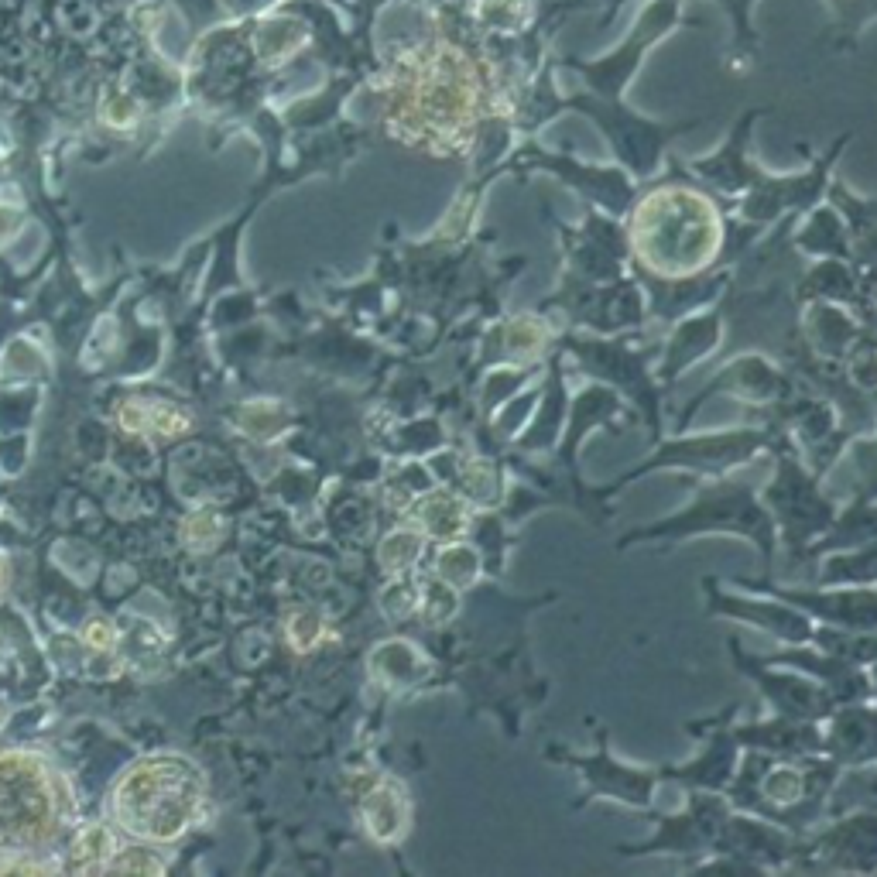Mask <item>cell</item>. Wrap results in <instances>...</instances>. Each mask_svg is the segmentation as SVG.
<instances>
[{
  "mask_svg": "<svg viewBox=\"0 0 877 877\" xmlns=\"http://www.w3.org/2000/svg\"><path fill=\"white\" fill-rule=\"evenodd\" d=\"M103 874H165V864L151 850H117Z\"/></svg>",
  "mask_w": 877,
  "mask_h": 877,
  "instance_id": "obj_11",
  "label": "cell"
},
{
  "mask_svg": "<svg viewBox=\"0 0 877 877\" xmlns=\"http://www.w3.org/2000/svg\"><path fill=\"white\" fill-rule=\"evenodd\" d=\"M220 535H223V528L213 514H196V518H189V525H185V542L199 552L213 549V545L220 542Z\"/></svg>",
  "mask_w": 877,
  "mask_h": 877,
  "instance_id": "obj_12",
  "label": "cell"
},
{
  "mask_svg": "<svg viewBox=\"0 0 877 877\" xmlns=\"http://www.w3.org/2000/svg\"><path fill=\"white\" fill-rule=\"evenodd\" d=\"M117 854V840L110 833V826L90 823L72 836V871L79 874H103L110 864V857Z\"/></svg>",
  "mask_w": 877,
  "mask_h": 877,
  "instance_id": "obj_8",
  "label": "cell"
},
{
  "mask_svg": "<svg viewBox=\"0 0 877 877\" xmlns=\"http://www.w3.org/2000/svg\"><path fill=\"white\" fill-rule=\"evenodd\" d=\"M110 802L124 833L148 843H172L196 826L206 795L199 771L189 761L175 754H155L120 778Z\"/></svg>",
  "mask_w": 877,
  "mask_h": 877,
  "instance_id": "obj_1",
  "label": "cell"
},
{
  "mask_svg": "<svg viewBox=\"0 0 877 877\" xmlns=\"http://www.w3.org/2000/svg\"><path fill=\"white\" fill-rule=\"evenodd\" d=\"M367 823L377 840H391L401 833V799H391L384 792H374L367 799Z\"/></svg>",
  "mask_w": 877,
  "mask_h": 877,
  "instance_id": "obj_9",
  "label": "cell"
},
{
  "mask_svg": "<svg viewBox=\"0 0 877 877\" xmlns=\"http://www.w3.org/2000/svg\"><path fill=\"white\" fill-rule=\"evenodd\" d=\"M552 758L583 768L586 782H590V795H614V799L631 802V806H648L651 788H655V775L614 764L607 751V740H600L597 758H576V754H552Z\"/></svg>",
  "mask_w": 877,
  "mask_h": 877,
  "instance_id": "obj_5",
  "label": "cell"
},
{
  "mask_svg": "<svg viewBox=\"0 0 877 877\" xmlns=\"http://www.w3.org/2000/svg\"><path fill=\"white\" fill-rule=\"evenodd\" d=\"M477 569H480L477 555H473V549H466V545H446L439 555V576L446 579L449 586L473 583Z\"/></svg>",
  "mask_w": 877,
  "mask_h": 877,
  "instance_id": "obj_10",
  "label": "cell"
},
{
  "mask_svg": "<svg viewBox=\"0 0 877 877\" xmlns=\"http://www.w3.org/2000/svg\"><path fill=\"white\" fill-rule=\"evenodd\" d=\"M764 439H768L764 432H723V436H706L693 442H669V446L658 449L648 463H641L631 477L655 470V466H696V470L703 473H720L723 466L744 463L751 453H758Z\"/></svg>",
  "mask_w": 877,
  "mask_h": 877,
  "instance_id": "obj_4",
  "label": "cell"
},
{
  "mask_svg": "<svg viewBox=\"0 0 877 877\" xmlns=\"http://www.w3.org/2000/svg\"><path fill=\"white\" fill-rule=\"evenodd\" d=\"M713 603H720L727 614L758 624L761 631H771L775 638L792 641V645H809V641H816V627L802 614H795L792 607H778V603H737L727 597H713Z\"/></svg>",
  "mask_w": 877,
  "mask_h": 877,
  "instance_id": "obj_6",
  "label": "cell"
},
{
  "mask_svg": "<svg viewBox=\"0 0 877 877\" xmlns=\"http://www.w3.org/2000/svg\"><path fill=\"white\" fill-rule=\"evenodd\" d=\"M83 641L96 651H107V648L117 645V631H114V624L103 621V617H90L83 627Z\"/></svg>",
  "mask_w": 877,
  "mask_h": 877,
  "instance_id": "obj_13",
  "label": "cell"
},
{
  "mask_svg": "<svg viewBox=\"0 0 877 877\" xmlns=\"http://www.w3.org/2000/svg\"><path fill=\"white\" fill-rule=\"evenodd\" d=\"M72 792L48 761L0 751V850H42L62 836Z\"/></svg>",
  "mask_w": 877,
  "mask_h": 877,
  "instance_id": "obj_2",
  "label": "cell"
},
{
  "mask_svg": "<svg viewBox=\"0 0 877 877\" xmlns=\"http://www.w3.org/2000/svg\"><path fill=\"white\" fill-rule=\"evenodd\" d=\"M0 720H4V703H0Z\"/></svg>",
  "mask_w": 877,
  "mask_h": 877,
  "instance_id": "obj_15",
  "label": "cell"
},
{
  "mask_svg": "<svg viewBox=\"0 0 877 877\" xmlns=\"http://www.w3.org/2000/svg\"><path fill=\"white\" fill-rule=\"evenodd\" d=\"M288 634H292V645H295V648L309 651V648L319 641V621H316V617H312V614H302V617H295V621H292V627H288Z\"/></svg>",
  "mask_w": 877,
  "mask_h": 877,
  "instance_id": "obj_14",
  "label": "cell"
},
{
  "mask_svg": "<svg viewBox=\"0 0 877 877\" xmlns=\"http://www.w3.org/2000/svg\"><path fill=\"white\" fill-rule=\"evenodd\" d=\"M117 418L127 432H138V436H179V432L189 429L185 412L155 398H127Z\"/></svg>",
  "mask_w": 877,
  "mask_h": 877,
  "instance_id": "obj_7",
  "label": "cell"
},
{
  "mask_svg": "<svg viewBox=\"0 0 877 877\" xmlns=\"http://www.w3.org/2000/svg\"><path fill=\"white\" fill-rule=\"evenodd\" d=\"M703 535V531H734L751 542L761 545V555L771 559L775 552V521L768 518V511H761L754 504V490L744 484H716L703 494H696V501L689 504L682 514H675L669 521H658L655 528L634 531L627 535L621 545H631L638 538H682V535Z\"/></svg>",
  "mask_w": 877,
  "mask_h": 877,
  "instance_id": "obj_3",
  "label": "cell"
}]
</instances>
